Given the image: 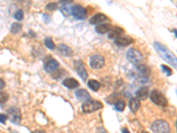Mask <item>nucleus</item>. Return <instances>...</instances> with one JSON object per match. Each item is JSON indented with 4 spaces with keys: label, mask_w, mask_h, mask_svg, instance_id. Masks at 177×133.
Wrapping results in <instances>:
<instances>
[{
    "label": "nucleus",
    "mask_w": 177,
    "mask_h": 133,
    "mask_svg": "<svg viewBox=\"0 0 177 133\" xmlns=\"http://www.w3.org/2000/svg\"><path fill=\"white\" fill-rule=\"evenodd\" d=\"M154 48H155L158 54L161 57L162 59H164L165 61H167V63H169L170 65H172L175 68H176V56L167 46H165L161 43L155 42L154 43Z\"/></svg>",
    "instance_id": "f257e3e1"
},
{
    "label": "nucleus",
    "mask_w": 177,
    "mask_h": 133,
    "mask_svg": "<svg viewBox=\"0 0 177 133\" xmlns=\"http://www.w3.org/2000/svg\"><path fill=\"white\" fill-rule=\"evenodd\" d=\"M126 57H127V59H128L130 63L134 64L135 66L140 65V64H142V63L144 61V57H143V55L138 50L135 49V48L129 49V50L128 51V53H127Z\"/></svg>",
    "instance_id": "f03ea898"
},
{
    "label": "nucleus",
    "mask_w": 177,
    "mask_h": 133,
    "mask_svg": "<svg viewBox=\"0 0 177 133\" xmlns=\"http://www.w3.org/2000/svg\"><path fill=\"white\" fill-rule=\"evenodd\" d=\"M153 133H171V127L165 120H157L152 125Z\"/></svg>",
    "instance_id": "7ed1b4c3"
},
{
    "label": "nucleus",
    "mask_w": 177,
    "mask_h": 133,
    "mask_svg": "<svg viewBox=\"0 0 177 133\" xmlns=\"http://www.w3.org/2000/svg\"><path fill=\"white\" fill-rule=\"evenodd\" d=\"M103 108V103L99 100H88L81 106L83 113H93Z\"/></svg>",
    "instance_id": "20e7f679"
},
{
    "label": "nucleus",
    "mask_w": 177,
    "mask_h": 133,
    "mask_svg": "<svg viewBox=\"0 0 177 133\" xmlns=\"http://www.w3.org/2000/svg\"><path fill=\"white\" fill-rule=\"evenodd\" d=\"M151 99L157 106L165 107L167 106V98L158 90H153L151 92Z\"/></svg>",
    "instance_id": "39448f33"
},
{
    "label": "nucleus",
    "mask_w": 177,
    "mask_h": 133,
    "mask_svg": "<svg viewBox=\"0 0 177 133\" xmlns=\"http://www.w3.org/2000/svg\"><path fill=\"white\" fill-rule=\"evenodd\" d=\"M71 14L76 20H85L87 18L88 13H87L86 8H84L82 5L77 4V5H75L74 6H72Z\"/></svg>",
    "instance_id": "423d86ee"
},
{
    "label": "nucleus",
    "mask_w": 177,
    "mask_h": 133,
    "mask_svg": "<svg viewBox=\"0 0 177 133\" xmlns=\"http://www.w3.org/2000/svg\"><path fill=\"white\" fill-rule=\"evenodd\" d=\"M90 66L92 69H100L105 66V59L99 54H94L90 58Z\"/></svg>",
    "instance_id": "0eeeda50"
},
{
    "label": "nucleus",
    "mask_w": 177,
    "mask_h": 133,
    "mask_svg": "<svg viewBox=\"0 0 177 133\" xmlns=\"http://www.w3.org/2000/svg\"><path fill=\"white\" fill-rule=\"evenodd\" d=\"M7 114L10 118V120L15 123V124H20V121H21V113L20 110L18 107H12L7 110Z\"/></svg>",
    "instance_id": "6e6552de"
},
{
    "label": "nucleus",
    "mask_w": 177,
    "mask_h": 133,
    "mask_svg": "<svg viewBox=\"0 0 177 133\" xmlns=\"http://www.w3.org/2000/svg\"><path fill=\"white\" fill-rule=\"evenodd\" d=\"M74 67L75 69L76 70L77 74H78L80 77H81V79L83 81H86L88 79V73L87 70L85 68V66L83 64V62L81 60H75L74 61Z\"/></svg>",
    "instance_id": "1a4fd4ad"
},
{
    "label": "nucleus",
    "mask_w": 177,
    "mask_h": 133,
    "mask_svg": "<svg viewBox=\"0 0 177 133\" xmlns=\"http://www.w3.org/2000/svg\"><path fill=\"white\" fill-rule=\"evenodd\" d=\"M59 68V61L55 59H48L44 65H43V68L44 70L49 73V74H52V73H54L58 68Z\"/></svg>",
    "instance_id": "9d476101"
},
{
    "label": "nucleus",
    "mask_w": 177,
    "mask_h": 133,
    "mask_svg": "<svg viewBox=\"0 0 177 133\" xmlns=\"http://www.w3.org/2000/svg\"><path fill=\"white\" fill-rule=\"evenodd\" d=\"M135 72L140 77H148L151 75V68L143 64L135 66Z\"/></svg>",
    "instance_id": "9b49d317"
},
{
    "label": "nucleus",
    "mask_w": 177,
    "mask_h": 133,
    "mask_svg": "<svg viewBox=\"0 0 177 133\" xmlns=\"http://www.w3.org/2000/svg\"><path fill=\"white\" fill-rule=\"evenodd\" d=\"M134 43V39L128 36H119L114 39V44L118 46L125 47Z\"/></svg>",
    "instance_id": "f8f14e48"
},
{
    "label": "nucleus",
    "mask_w": 177,
    "mask_h": 133,
    "mask_svg": "<svg viewBox=\"0 0 177 133\" xmlns=\"http://www.w3.org/2000/svg\"><path fill=\"white\" fill-rule=\"evenodd\" d=\"M62 84L65 87H66L67 89H69V90L76 89V88H78L79 85H80L78 81L76 79L73 78V77H68V78L64 79L62 81Z\"/></svg>",
    "instance_id": "ddd939ff"
},
{
    "label": "nucleus",
    "mask_w": 177,
    "mask_h": 133,
    "mask_svg": "<svg viewBox=\"0 0 177 133\" xmlns=\"http://www.w3.org/2000/svg\"><path fill=\"white\" fill-rule=\"evenodd\" d=\"M149 96V88L147 86L140 87L136 92V98L138 100H145Z\"/></svg>",
    "instance_id": "4468645a"
},
{
    "label": "nucleus",
    "mask_w": 177,
    "mask_h": 133,
    "mask_svg": "<svg viewBox=\"0 0 177 133\" xmlns=\"http://www.w3.org/2000/svg\"><path fill=\"white\" fill-rule=\"evenodd\" d=\"M108 17L104 14H96L95 15H93L90 19V24H93V25H96V24H102V22L105 21V20H108Z\"/></svg>",
    "instance_id": "2eb2a0df"
},
{
    "label": "nucleus",
    "mask_w": 177,
    "mask_h": 133,
    "mask_svg": "<svg viewBox=\"0 0 177 133\" xmlns=\"http://www.w3.org/2000/svg\"><path fill=\"white\" fill-rule=\"evenodd\" d=\"M123 33H124V29L122 28L118 27V26H114V27H112V29L108 32V38L110 39H115L116 38L121 36Z\"/></svg>",
    "instance_id": "dca6fc26"
},
{
    "label": "nucleus",
    "mask_w": 177,
    "mask_h": 133,
    "mask_svg": "<svg viewBox=\"0 0 177 133\" xmlns=\"http://www.w3.org/2000/svg\"><path fill=\"white\" fill-rule=\"evenodd\" d=\"M75 97H76V98L78 100L83 101V102H86V101H88L90 98V93L84 89H79V90H77L75 92Z\"/></svg>",
    "instance_id": "f3484780"
},
{
    "label": "nucleus",
    "mask_w": 177,
    "mask_h": 133,
    "mask_svg": "<svg viewBox=\"0 0 177 133\" xmlns=\"http://www.w3.org/2000/svg\"><path fill=\"white\" fill-rule=\"evenodd\" d=\"M58 51L60 54H62L63 56H66V57H70L73 55V50L69 46L63 44H60L58 46Z\"/></svg>",
    "instance_id": "a211bd4d"
},
{
    "label": "nucleus",
    "mask_w": 177,
    "mask_h": 133,
    "mask_svg": "<svg viewBox=\"0 0 177 133\" xmlns=\"http://www.w3.org/2000/svg\"><path fill=\"white\" fill-rule=\"evenodd\" d=\"M111 29H112V26L110 23H102L96 27L95 30L99 34H105V33H108Z\"/></svg>",
    "instance_id": "6ab92c4d"
},
{
    "label": "nucleus",
    "mask_w": 177,
    "mask_h": 133,
    "mask_svg": "<svg viewBox=\"0 0 177 133\" xmlns=\"http://www.w3.org/2000/svg\"><path fill=\"white\" fill-rule=\"evenodd\" d=\"M128 107H129L130 111L132 113L136 114L140 107V101L136 98H131L129 100V103H128Z\"/></svg>",
    "instance_id": "aec40b11"
},
{
    "label": "nucleus",
    "mask_w": 177,
    "mask_h": 133,
    "mask_svg": "<svg viewBox=\"0 0 177 133\" xmlns=\"http://www.w3.org/2000/svg\"><path fill=\"white\" fill-rule=\"evenodd\" d=\"M60 12L62 13V14L65 16V17H67L71 14V12H72V6H70L69 4H65V5H62L59 8Z\"/></svg>",
    "instance_id": "412c9836"
},
{
    "label": "nucleus",
    "mask_w": 177,
    "mask_h": 133,
    "mask_svg": "<svg viewBox=\"0 0 177 133\" xmlns=\"http://www.w3.org/2000/svg\"><path fill=\"white\" fill-rule=\"evenodd\" d=\"M88 86L93 92H98L99 89H100V87H101V84H100V83H99V81L94 80V79H90L88 82Z\"/></svg>",
    "instance_id": "4be33fe9"
},
{
    "label": "nucleus",
    "mask_w": 177,
    "mask_h": 133,
    "mask_svg": "<svg viewBox=\"0 0 177 133\" xmlns=\"http://www.w3.org/2000/svg\"><path fill=\"white\" fill-rule=\"evenodd\" d=\"M21 29H22V25L19 22H14L12 24L10 30L13 34H18L21 31Z\"/></svg>",
    "instance_id": "5701e85b"
},
{
    "label": "nucleus",
    "mask_w": 177,
    "mask_h": 133,
    "mask_svg": "<svg viewBox=\"0 0 177 133\" xmlns=\"http://www.w3.org/2000/svg\"><path fill=\"white\" fill-rule=\"evenodd\" d=\"M44 45L50 50H54L55 49V44L52 41V38H50V37H48V38L44 39Z\"/></svg>",
    "instance_id": "b1692460"
},
{
    "label": "nucleus",
    "mask_w": 177,
    "mask_h": 133,
    "mask_svg": "<svg viewBox=\"0 0 177 133\" xmlns=\"http://www.w3.org/2000/svg\"><path fill=\"white\" fill-rule=\"evenodd\" d=\"M125 107H126V103L122 99H119L115 103V110H117L119 112H122L125 109Z\"/></svg>",
    "instance_id": "393cba45"
},
{
    "label": "nucleus",
    "mask_w": 177,
    "mask_h": 133,
    "mask_svg": "<svg viewBox=\"0 0 177 133\" xmlns=\"http://www.w3.org/2000/svg\"><path fill=\"white\" fill-rule=\"evenodd\" d=\"M147 83H151L150 80H149L147 77H138V78H137V79L135 80V83L140 84V85H143V86H145V84H146Z\"/></svg>",
    "instance_id": "a878e982"
},
{
    "label": "nucleus",
    "mask_w": 177,
    "mask_h": 133,
    "mask_svg": "<svg viewBox=\"0 0 177 133\" xmlns=\"http://www.w3.org/2000/svg\"><path fill=\"white\" fill-rule=\"evenodd\" d=\"M161 69H162V72H163L164 74H166L167 76H170L173 75L172 69H171L169 67L166 66V65H161Z\"/></svg>",
    "instance_id": "bb28decb"
},
{
    "label": "nucleus",
    "mask_w": 177,
    "mask_h": 133,
    "mask_svg": "<svg viewBox=\"0 0 177 133\" xmlns=\"http://www.w3.org/2000/svg\"><path fill=\"white\" fill-rule=\"evenodd\" d=\"M119 94L117 93H114V94H112L111 96H109L107 98H106V102L107 103H110V104H114V102L116 103L118 100H117V98H118Z\"/></svg>",
    "instance_id": "cd10ccee"
},
{
    "label": "nucleus",
    "mask_w": 177,
    "mask_h": 133,
    "mask_svg": "<svg viewBox=\"0 0 177 133\" xmlns=\"http://www.w3.org/2000/svg\"><path fill=\"white\" fill-rule=\"evenodd\" d=\"M9 98V95L4 92H1L0 91V104H4Z\"/></svg>",
    "instance_id": "c85d7f7f"
},
{
    "label": "nucleus",
    "mask_w": 177,
    "mask_h": 133,
    "mask_svg": "<svg viewBox=\"0 0 177 133\" xmlns=\"http://www.w3.org/2000/svg\"><path fill=\"white\" fill-rule=\"evenodd\" d=\"M46 9H47L48 11H55L56 9H58V4H57V3L51 2V3L47 4Z\"/></svg>",
    "instance_id": "c756f323"
},
{
    "label": "nucleus",
    "mask_w": 177,
    "mask_h": 133,
    "mask_svg": "<svg viewBox=\"0 0 177 133\" xmlns=\"http://www.w3.org/2000/svg\"><path fill=\"white\" fill-rule=\"evenodd\" d=\"M14 18L15 20H17L18 21H20L22 20L23 18H24V14H23V11L22 10H18L15 14H14Z\"/></svg>",
    "instance_id": "7c9ffc66"
},
{
    "label": "nucleus",
    "mask_w": 177,
    "mask_h": 133,
    "mask_svg": "<svg viewBox=\"0 0 177 133\" xmlns=\"http://www.w3.org/2000/svg\"><path fill=\"white\" fill-rule=\"evenodd\" d=\"M6 120H7V115L6 114H0V122L1 123H5V122H6Z\"/></svg>",
    "instance_id": "2f4dec72"
},
{
    "label": "nucleus",
    "mask_w": 177,
    "mask_h": 133,
    "mask_svg": "<svg viewBox=\"0 0 177 133\" xmlns=\"http://www.w3.org/2000/svg\"><path fill=\"white\" fill-rule=\"evenodd\" d=\"M4 86H5V83H4V81L3 79H1V78H0V90L4 89Z\"/></svg>",
    "instance_id": "473e14b6"
},
{
    "label": "nucleus",
    "mask_w": 177,
    "mask_h": 133,
    "mask_svg": "<svg viewBox=\"0 0 177 133\" xmlns=\"http://www.w3.org/2000/svg\"><path fill=\"white\" fill-rule=\"evenodd\" d=\"M121 132L122 133H130L129 132V131H128L127 128H122V130H121Z\"/></svg>",
    "instance_id": "72a5a7b5"
},
{
    "label": "nucleus",
    "mask_w": 177,
    "mask_h": 133,
    "mask_svg": "<svg viewBox=\"0 0 177 133\" xmlns=\"http://www.w3.org/2000/svg\"><path fill=\"white\" fill-rule=\"evenodd\" d=\"M32 133H46L44 131H41V130H38V131H33Z\"/></svg>",
    "instance_id": "f704fd0d"
},
{
    "label": "nucleus",
    "mask_w": 177,
    "mask_h": 133,
    "mask_svg": "<svg viewBox=\"0 0 177 133\" xmlns=\"http://www.w3.org/2000/svg\"><path fill=\"white\" fill-rule=\"evenodd\" d=\"M174 32H175V37L176 38L177 37V33H176V29H174V30H173Z\"/></svg>",
    "instance_id": "c9c22d12"
},
{
    "label": "nucleus",
    "mask_w": 177,
    "mask_h": 133,
    "mask_svg": "<svg viewBox=\"0 0 177 133\" xmlns=\"http://www.w3.org/2000/svg\"><path fill=\"white\" fill-rule=\"evenodd\" d=\"M140 133H149V132H147V131H142V132H140Z\"/></svg>",
    "instance_id": "e433bc0d"
},
{
    "label": "nucleus",
    "mask_w": 177,
    "mask_h": 133,
    "mask_svg": "<svg viewBox=\"0 0 177 133\" xmlns=\"http://www.w3.org/2000/svg\"><path fill=\"white\" fill-rule=\"evenodd\" d=\"M0 133H2V132H1V131H0Z\"/></svg>",
    "instance_id": "4c0bfd02"
}]
</instances>
